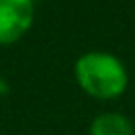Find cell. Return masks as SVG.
Segmentation results:
<instances>
[{
	"label": "cell",
	"instance_id": "obj_4",
	"mask_svg": "<svg viewBox=\"0 0 135 135\" xmlns=\"http://www.w3.org/2000/svg\"><path fill=\"white\" fill-rule=\"evenodd\" d=\"M6 92H8V82L0 76V94H6Z\"/></svg>",
	"mask_w": 135,
	"mask_h": 135
},
{
	"label": "cell",
	"instance_id": "obj_3",
	"mask_svg": "<svg viewBox=\"0 0 135 135\" xmlns=\"http://www.w3.org/2000/svg\"><path fill=\"white\" fill-rule=\"evenodd\" d=\"M88 135H135V127L122 112H102L90 122Z\"/></svg>",
	"mask_w": 135,
	"mask_h": 135
},
{
	"label": "cell",
	"instance_id": "obj_1",
	"mask_svg": "<svg viewBox=\"0 0 135 135\" xmlns=\"http://www.w3.org/2000/svg\"><path fill=\"white\" fill-rule=\"evenodd\" d=\"M74 78L82 92L96 100H115L127 90L129 73L122 59L108 51H88L74 63Z\"/></svg>",
	"mask_w": 135,
	"mask_h": 135
},
{
	"label": "cell",
	"instance_id": "obj_5",
	"mask_svg": "<svg viewBox=\"0 0 135 135\" xmlns=\"http://www.w3.org/2000/svg\"><path fill=\"white\" fill-rule=\"evenodd\" d=\"M33 2H35V0H33Z\"/></svg>",
	"mask_w": 135,
	"mask_h": 135
},
{
	"label": "cell",
	"instance_id": "obj_2",
	"mask_svg": "<svg viewBox=\"0 0 135 135\" xmlns=\"http://www.w3.org/2000/svg\"><path fill=\"white\" fill-rule=\"evenodd\" d=\"M33 0H0V45L20 41L33 26Z\"/></svg>",
	"mask_w": 135,
	"mask_h": 135
}]
</instances>
